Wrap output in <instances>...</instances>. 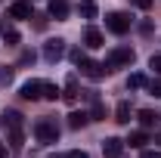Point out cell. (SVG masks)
I'll return each mask as SVG.
<instances>
[{"mask_svg": "<svg viewBox=\"0 0 161 158\" xmlns=\"http://www.w3.org/2000/svg\"><path fill=\"white\" fill-rule=\"evenodd\" d=\"M62 96L68 99V102H75L78 99V78H68V84H65V93Z\"/></svg>", "mask_w": 161, "mask_h": 158, "instance_id": "obj_19", "label": "cell"}, {"mask_svg": "<svg viewBox=\"0 0 161 158\" xmlns=\"http://www.w3.org/2000/svg\"><path fill=\"white\" fill-rule=\"evenodd\" d=\"M146 87H149V93H152V96H161V78L146 81Z\"/></svg>", "mask_w": 161, "mask_h": 158, "instance_id": "obj_21", "label": "cell"}, {"mask_svg": "<svg viewBox=\"0 0 161 158\" xmlns=\"http://www.w3.org/2000/svg\"><path fill=\"white\" fill-rule=\"evenodd\" d=\"M149 65H152V71H155V75L161 78V53H155V56L149 59Z\"/></svg>", "mask_w": 161, "mask_h": 158, "instance_id": "obj_23", "label": "cell"}, {"mask_svg": "<svg viewBox=\"0 0 161 158\" xmlns=\"http://www.w3.org/2000/svg\"><path fill=\"white\" fill-rule=\"evenodd\" d=\"M0 158H6V146L3 143H0Z\"/></svg>", "mask_w": 161, "mask_h": 158, "instance_id": "obj_29", "label": "cell"}, {"mask_svg": "<svg viewBox=\"0 0 161 158\" xmlns=\"http://www.w3.org/2000/svg\"><path fill=\"white\" fill-rule=\"evenodd\" d=\"M102 40H105V37H102V31L90 25V28H87V34H84V43H87L90 50H99V47H102Z\"/></svg>", "mask_w": 161, "mask_h": 158, "instance_id": "obj_9", "label": "cell"}, {"mask_svg": "<svg viewBox=\"0 0 161 158\" xmlns=\"http://www.w3.org/2000/svg\"><path fill=\"white\" fill-rule=\"evenodd\" d=\"M34 133H37L40 143H59V127H56V121L53 118H40L37 124H34Z\"/></svg>", "mask_w": 161, "mask_h": 158, "instance_id": "obj_2", "label": "cell"}, {"mask_svg": "<svg viewBox=\"0 0 161 158\" xmlns=\"http://www.w3.org/2000/svg\"><path fill=\"white\" fill-rule=\"evenodd\" d=\"M90 115H93V118H105V105H102L96 96H93V112H90Z\"/></svg>", "mask_w": 161, "mask_h": 158, "instance_id": "obj_22", "label": "cell"}, {"mask_svg": "<svg viewBox=\"0 0 161 158\" xmlns=\"http://www.w3.org/2000/svg\"><path fill=\"white\" fill-rule=\"evenodd\" d=\"M121 152H124V139L108 137L105 143H102V155H105V158H121Z\"/></svg>", "mask_w": 161, "mask_h": 158, "instance_id": "obj_7", "label": "cell"}, {"mask_svg": "<svg viewBox=\"0 0 161 158\" xmlns=\"http://www.w3.org/2000/svg\"><path fill=\"white\" fill-rule=\"evenodd\" d=\"M40 96H43V99H59V87H56V84L40 81Z\"/></svg>", "mask_w": 161, "mask_h": 158, "instance_id": "obj_16", "label": "cell"}, {"mask_svg": "<svg viewBox=\"0 0 161 158\" xmlns=\"http://www.w3.org/2000/svg\"><path fill=\"white\" fill-rule=\"evenodd\" d=\"M87 59V56H84V53H80V50H71V62H75V65H80V62Z\"/></svg>", "mask_w": 161, "mask_h": 158, "instance_id": "obj_24", "label": "cell"}, {"mask_svg": "<svg viewBox=\"0 0 161 158\" xmlns=\"http://www.w3.org/2000/svg\"><path fill=\"white\" fill-rule=\"evenodd\" d=\"M115 121L118 124H130V102H118L115 105Z\"/></svg>", "mask_w": 161, "mask_h": 158, "instance_id": "obj_13", "label": "cell"}, {"mask_svg": "<svg viewBox=\"0 0 161 158\" xmlns=\"http://www.w3.org/2000/svg\"><path fill=\"white\" fill-rule=\"evenodd\" d=\"M0 34H3V40H6V43H19V31H16L13 25H6V22L0 25Z\"/></svg>", "mask_w": 161, "mask_h": 158, "instance_id": "obj_15", "label": "cell"}, {"mask_svg": "<svg viewBox=\"0 0 161 158\" xmlns=\"http://www.w3.org/2000/svg\"><path fill=\"white\" fill-rule=\"evenodd\" d=\"M133 59H136V56H133L130 47H118V50L108 53V62H105V65H108V68H130Z\"/></svg>", "mask_w": 161, "mask_h": 158, "instance_id": "obj_3", "label": "cell"}, {"mask_svg": "<svg viewBox=\"0 0 161 158\" xmlns=\"http://www.w3.org/2000/svg\"><path fill=\"white\" fill-rule=\"evenodd\" d=\"M3 124H6V130H9V143H13V149H22V143H25V118H22L19 112H6V115H0Z\"/></svg>", "mask_w": 161, "mask_h": 158, "instance_id": "obj_1", "label": "cell"}, {"mask_svg": "<svg viewBox=\"0 0 161 158\" xmlns=\"http://www.w3.org/2000/svg\"><path fill=\"white\" fill-rule=\"evenodd\" d=\"M50 158H65V155H50Z\"/></svg>", "mask_w": 161, "mask_h": 158, "instance_id": "obj_30", "label": "cell"}, {"mask_svg": "<svg viewBox=\"0 0 161 158\" xmlns=\"http://www.w3.org/2000/svg\"><path fill=\"white\" fill-rule=\"evenodd\" d=\"M22 99H40V81H25L22 84Z\"/></svg>", "mask_w": 161, "mask_h": 158, "instance_id": "obj_10", "label": "cell"}, {"mask_svg": "<svg viewBox=\"0 0 161 158\" xmlns=\"http://www.w3.org/2000/svg\"><path fill=\"white\" fill-rule=\"evenodd\" d=\"M78 13L84 16V19H93V16H96L99 9H96V3H93V0H84V3L78 6Z\"/></svg>", "mask_w": 161, "mask_h": 158, "instance_id": "obj_18", "label": "cell"}, {"mask_svg": "<svg viewBox=\"0 0 161 158\" xmlns=\"http://www.w3.org/2000/svg\"><path fill=\"white\" fill-rule=\"evenodd\" d=\"M133 3H136L140 9H149V6H152V0H133Z\"/></svg>", "mask_w": 161, "mask_h": 158, "instance_id": "obj_27", "label": "cell"}, {"mask_svg": "<svg viewBox=\"0 0 161 158\" xmlns=\"http://www.w3.org/2000/svg\"><path fill=\"white\" fill-rule=\"evenodd\" d=\"M9 16H13V19H31V3H28V0H16V3L9 6Z\"/></svg>", "mask_w": 161, "mask_h": 158, "instance_id": "obj_8", "label": "cell"}, {"mask_svg": "<svg viewBox=\"0 0 161 158\" xmlns=\"http://www.w3.org/2000/svg\"><path fill=\"white\" fill-rule=\"evenodd\" d=\"M127 87H130V90H140V87H146V78H142V75H130V78H127Z\"/></svg>", "mask_w": 161, "mask_h": 158, "instance_id": "obj_20", "label": "cell"}, {"mask_svg": "<svg viewBox=\"0 0 161 158\" xmlns=\"http://www.w3.org/2000/svg\"><path fill=\"white\" fill-rule=\"evenodd\" d=\"M47 9H50L53 19H68V3H65V0H50Z\"/></svg>", "mask_w": 161, "mask_h": 158, "instance_id": "obj_11", "label": "cell"}, {"mask_svg": "<svg viewBox=\"0 0 161 158\" xmlns=\"http://www.w3.org/2000/svg\"><path fill=\"white\" fill-rule=\"evenodd\" d=\"M136 118H140L142 127H155V124H158V115H155L152 109H140V112H136Z\"/></svg>", "mask_w": 161, "mask_h": 158, "instance_id": "obj_12", "label": "cell"}, {"mask_svg": "<svg viewBox=\"0 0 161 158\" xmlns=\"http://www.w3.org/2000/svg\"><path fill=\"white\" fill-rule=\"evenodd\" d=\"M124 143H130V146H133V149H142V146H146V143H149V137H146V133H142V130H133V133H130V137L124 139Z\"/></svg>", "mask_w": 161, "mask_h": 158, "instance_id": "obj_14", "label": "cell"}, {"mask_svg": "<svg viewBox=\"0 0 161 158\" xmlns=\"http://www.w3.org/2000/svg\"><path fill=\"white\" fill-rule=\"evenodd\" d=\"M87 118H90V115H84V112H71V115H68V127H71V130H78V127L87 124Z\"/></svg>", "mask_w": 161, "mask_h": 158, "instance_id": "obj_17", "label": "cell"}, {"mask_svg": "<svg viewBox=\"0 0 161 158\" xmlns=\"http://www.w3.org/2000/svg\"><path fill=\"white\" fill-rule=\"evenodd\" d=\"M105 28L115 31V34H127L130 31V16L127 13H108L105 16Z\"/></svg>", "mask_w": 161, "mask_h": 158, "instance_id": "obj_4", "label": "cell"}, {"mask_svg": "<svg viewBox=\"0 0 161 158\" xmlns=\"http://www.w3.org/2000/svg\"><path fill=\"white\" fill-rule=\"evenodd\" d=\"M65 158H90V155H87L84 149H71V152H68V155H65Z\"/></svg>", "mask_w": 161, "mask_h": 158, "instance_id": "obj_25", "label": "cell"}, {"mask_svg": "<svg viewBox=\"0 0 161 158\" xmlns=\"http://www.w3.org/2000/svg\"><path fill=\"white\" fill-rule=\"evenodd\" d=\"M158 143H161V130H158Z\"/></svg>", "mask_w": 161, "mask_h": 158, "instance_id": "obj_31", "label": "cell"}, {"mask_svg": "<svg viewBox=\"0 0 161 158\" xmlns=\"http://www.w3.org/2000/svg\"><path fill=\"white\" fill-rule=\"evenodd\" d=\"M78 68H80L90 81H102L105 75H108V65H105V62H93V59H84Z\"/></svg>", "mask_w": 161, "mask_h": 158, "instance_id": "obj_5", "label": "cell"}, {"mask_svg": "<svg viewBox=\"0 0 161 158\" xmlns=\"http://www.w3.org/2000/svg\"><path fill=\"white\" fill-rule=\"evenodd\" d=\"M62 56H65V40L62 37H53V40L43 43V59L47 62H59Z\"/></svg>", "mask_w": 161, "mask_h": 158, "instance_id": "obj_6", "label": "cell"}, {"mask_svg": "<svg viewBox=\"0 0 161 158\" xmlns=\"http://www.w3.org/2000/svg\"><path fill=\"white\" fill-rule=\"evenodd\" d=\"M0 81L9 84V81H13V68H3V71H0Z\"/></svg>", "mask_w": 161, "mask_h": 158, "instance_id": "obj_26", "label": "cell"}, {"mask_svg": "<svg viewBox=\"0 0 161 158\" xmlns=\"http://www.w3.org/2000/svg\"><path fill=\"white\" fill-rule=\"evenodd\" d=\"M142 158H161V152H149V149H146V152H142Z\"/></svg>", "mask_w": 161, "mask_h": 158, "instance_id": "obj_28", "label": "cell"}]
</instances>
